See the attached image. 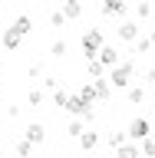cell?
<instances>
[{
    "label": "cell",
    "mask_w": 155,
    "mask_h": 158,
    "mask_svg": "<svg viewBox=\"0 0 155 158\" xmlns=\"http://www.w3.org/2000/svg\"><path fill=\"white\" fill-rule=\"evenodd\" d=\"M93 89H96V96H99V99H109V96H112L109 79H96V82H93Z\"/></svg>",
    "instance_id": "7c38bea8"
},
{
    "label": "cell",
    "mask_w": 155,
    "mask_h": 158,
    "mask_svg": "<svg viewBox=\"0 0 155 158\" xmlns=\"http://www.w3.org/2000/svg\"><path fill=\"white\" fill-rule=\"evenodd\" d=\"M79 96H83V99H86V102H89V106H96V89H93V82H89V86H83V89H79Z\"/></svg>",
    "instance_id": "ac0fdd59"
},
{
    "label": "cell",
    "mask_w": 155,
    "mask_h": 158,
    "mask_svg": "<svg viewBox=\"0 0 155 158\" xmlns=\"http://www.w3.org/2000/svg\"><path fill=\"white\" fill-rule=\"evenodd\" d=\"M50 23H53V27H63V23H66L63 10H53V13H50Z\"/></svg>",
    "instance_id": "cb8c5ba5"
},
{
    "label": "cell",
    "mask_w": 155,
    "mask_h": 158,
    "mask_svg": "<svg viewBox=\"0 0 155 158\" xmlns=\"http://www.w3.org/2000/svg\"><path fill=\"white\" fill-rule=\"evenodd\" d=\"M13 30H17V33H23V36H27L30 30H33V20H30L27 13H20V17L13 20Z\"/></svg>",
    "instance_id": "30bf717a"
},
{
    "label": "cell",
    "mask_w": 155,
    "mask_h": 158,
    "mask_svg": "<svg viewBox=\"0 0 155 158\" xmlns=\"http://www.w3.org/2000/svg\"><path fill=\"white\" fill-rule=\"evenodd\" d=\"M102 63H99V59H93V63H89V79H93V82H96V79H106V73H102Z\"/></svg>",
    "instance_id": "9a60e30c"
},
{
    "label": "cell",
    "mask_w": 155,
    "mask_h": 158,
    "mask_svg": "<svg viewBox=\"0 0 155 158\" xmlns=\"http://www.w3.org/2000/svg\"><path fill=\"white\" fill-rule=\"evenodd\" d=\"M132 76H136V66H132V63H119V66L109 73V86H116V89H129Z\"/></svg>",
    "instance_id": "7a4b0ae2"
},
{
    "label": "cell",
    "mask_w": 155,
    "mask_h": 158,
    "mask_svg": "<svg viewBox=\"0 0 155 158\" xmlns=\"http://www.w3.org/2000/svg\"><path fill=\"white\" fill-rule=\"evenodd\" d=\"M142 99H145V89L142 86H129V102H132V106H139Z\"/></svg>",
    "instance_id": "e0dca14e"
},
{
    "label": "cell",
    "mask_w": 155,
    "mask_h": 158,
    "mask_svg": "<svg viewBox=\"0 0 155 158\" xmlns=\"http://www.w3.org/2000/svg\"><path fill=\"white\" fill-rule=\"evenodd\" d=\"M109 145H112V148L119 152V148L126 145V132H109Z\"/></svg>",
    "instance_id": "d6986e66"
},
{
    "label": "cell",
    "mask_w": 155,
    "mask_h": 158,
    "mask_svg": "<svg viewBox=\"0 0 155 158\" xmlns=\"http://www.w3.org/2000/svg\"><path fill=\"white\" fill-rule=\"evenodd\" d=\"M20 40H23V33H17L13 27L3 30V46H7V49H17V46H20Z\"/></svg>",
    "instance_id": "ba28073f"
},
{
    "label": "cell",
    "mask_w": 155,
    "mask_h": 158,
    "mask_svg": "<svg viewBox=\"0 0 155 158\" xmlns=\"http://www.w3.org/2000/svg\"><path fill=\"white\" fill-rule=\"evenodd\" d=\"M50 53H53V56H66V43H63V40H56V43L50 46Z\"/></svg>",
    "instance_id": "d4e9b609"
},
{
    "label": "cell",
    "mask_w": 155,
    "mask_h": 158,
    "mask_svg": "<svg viewBox=\"0 0 155 158\" xmlns=\"http://www.w3.org/2000/svg\"><path fill=\"white\" fill-rule=\"evenodd\" d=\"M99 63H102V66H112V69H116L119 66V49L116 46H109V43H106V46H102V49H99Z\"/></svg>",
    "instance_id": "52a82bcc"
},
{
    "label": "cell",
    "mask_w": 155,
    "mask_h": 158,
    "mask_svg": "<svg viewBox=\"0 0 155 158\" xmlns=\"http://www.w3.org/2000/svg\"><path fill=\"white\" fill-rule=\"evenodd\" d=\"M23 138H27L30 145H43V142H46V128L40 125V122H30V125L23 128Z\"/></svg>",
    "instance_id": "5b68a950"
},
{
    "label": "cell",
    "mask_w": 155,
    "mask_h": 158,
    "mask_svg": "<svg viewBox=\"0 0 155 158\" xmlns=\"http://www.w3.org/2000/svg\"><path fill=\"white\" fill-rule=\"evenodd\" d=\"M66 132H69V138H79L83 132H86V125H83V118H73V122L66 125Z\"/></svg>",
    "instance_id": "2e32d148"
},
{
    "label": "cell",
    "mask_w": 155,
    "mask_h": 158,
    "mask_svg": "<svg viewBox=\"0 0 155 158\" xmlns=\"http://www.w3.org/2000/svg\"><path fill=\"white\" fill-rule=\"evenodd\" d=\"M30 152H33V145H30L27 138H20V142H17V155L20 158H30Z\"/></svg>",
    "instance_id": "7402d4cb"
},
{
    "label": "cell",
    "mask_w": 155,
    "mask_h": 158,
    "mask_svg": "<svg viewBox=\"0 0 155 158\" xmlns=\"http://www.w3.org/2000/svg\"><path fill=\"white\" fill-rule=\"evenodd\" d=\"M102 13H106V17H119V13H126V3L109 0V3H102Z\"/></svg>",
    "instance_id": "8fae6325"
},
{
    "label": "cell",
    "mask_w": 155,
    "mask_h": 158,
    "mask_svg": "<svg viewBox=\"0 0 155 158\" xmlns=\"http://www.w3.org/2000/svg\"><path fill=\"white\" fill-rule=\"evenodd\" d=\"M145 82H155V69H149V73H145Z\"/></svg>",
    "instance_id": "83f0119b"
},
{
    "label": "cell",
    "mask_w": 155,
    "mask_h": 158,
    "mask_svg": "<svg viewBox=\"0 0 155 158\" xmlns=\"http://www.w3.org/2000/svg\"><path fill=\"white\" fill-rule=\"evenodd\" d=\"M149 13H152V3H139L136 7V17H149Z\"/></svg>",
    "instance_id": "4316f807"
},
{
    "label": "cell",
    "mask_w": 155,
    "mask_h": 158,
    "mask_svg": "<svg viewBox=\"0 0 155 158\" xmlns=\"http://www.w3.org/2000/svg\"><path fill=\"white\" fill-rule=\"evenodd\" d=\"M79 13H83V3H76V0L63 3V17H79Z\"/></svg>",
    "instance_id": "5bb4252c"
},
{
    "label": "cell",
    "mask_w": 155,
    "mask_h": 158,
    "mask_svg": "<svg viewBox=\"0 0 155 158\" xmlns=\"http://www.w3.org/2000/svg\"><path fill=\"white\" fill-rule=\"evenodd\" d=\"M152 46H155V30L149 33V36H142V40H139V53H149Z\"/></svg>",
    "instance_id": "44dd1931"
},
{
    "label": "cell",
    "mask_w": 155,
    "mask_h": 158,
    "mask_svg": "<svg viewBox=\"0 0 155 158\" xmlns=\"http://www.w3.org/2000/svg\"><path fill=\"white\" fill-rule=\"evenodd\" d=\"M79 145L86 148V152H89V148H96V145H99V132H93V128H86V132L79 135Z\"/></svg>",
    "instance_id": "9c48e42d"
},
{
    "label": "cell",
    "mask_w": 155,
    "mask_h": 158,
    "mask_svg": "<svg viewBox=\"0 0 155 158\" xmlns=\"http://www.w3.org/2000/svg\"><path fill=\"white\" fill-rule=\"evenodd\" d=\"M142 155L155 158V138H145V142H142Z\"/></svg>",
    "instance_id": "603a6c76"
},
{
    "label": "cell",
    "mask_w": 155,
    "mask_h": 158,
    "mask_svg": "<svg viewBox=\"0 0 155 158\" xmlns=\"http://www.w3.org/2000/svg\"><path fill=\"white\" fill-rule=\"evenodd\" d=\"M129 138H136V142L152 138V122H149V118H132V122H129Z\"/></svg>",
    "instance_id": "277c9868"
},
{
    "label": "cell",
    "mask_w": 155,
    "mask_h": 158,
    "mask_svg": "<svg viewBox=\"0 0 155 158\" xmlns=\"http://www.w3.org/2000/svg\"><path fill=\"white\" fill-rule=\"evenodd\" d=\"M66 112H69L73 118H93V115H96V112H93V106H89V102H86L83 96H79V92H73V96H69Z\"/></svg>",
    "instance_id": "3957f363"
},
{
    "label": "cell",
    "mask_w": 155,
    "mask_h": 158,
    "mask_svg": "<svg viewBox=\"0 0 155 158\" xmlns=\"http://www.w3.org/2000/svg\"><path fill=\"white\" fill-rule=\"evenodd\" d=\"M139 155H142V148H139V145H129V142L116 152V158H139Z\"/></svg>",
    "instance_id": "4fadbf2b"
},
{
    "label": "cell",
    "mask_w": 155,
    "mask_h": 158,
    "mask_svg": "<svg viewBox=\"0 0 155 158\" xmlns=\"http://www.w3.org/2000/svg\"><path fill=\"white\" fill-rule=\"evenodd\" d=\"M79 46H83V53H86V56H89V63H93V59L99 56V49L106 46V43H102V27L86 30V36L79 40Z\"/></svg>",
    "instance_id": "6da1fadb"
},
{
    "label": "cell",
    "mask_w": 155,
    "mask_h": 158,
    "mask_svg": "<svg viewBox=\"0 0 155 158\" xmlns=\"http://www.w3.org/2000/svg\"><path fill=\"white\" fill-rule=\"evenodd\" d=\"M27 102H30V106H40V102H43V92H40V89L27 92Z\"/></svg>",
    "instance_id": "484cf974"
},
{
    "label": "cell",
    "mask_w": 155,
    "mask_h": 158,
    "mask_svg": "<svg viewBox=\"0 0 155 158\" xmlns=\"http://www.w3.org/2000/svg\"><path fill=\"white\" fill-rule=\"evenodd\" d=\"M53 106L66 109V106H69V92H63V89H56V92H53Z\"/></svg>",
    "instance_id": "ffe728a7"
},
{
    "label": "cell",
    "mask_w": 155,
    "mask_h": 158,
    "mask_svg": "<svg viewBox=\"0 0 155 158\" xmlns=\"http://www.w3.org/2000/svg\"><path fill=\"white\" fill-rule=\"evenodd\" d=\"M116 33H119V40H126V43H136V40H139V23H136V20H122Z\"/></svg>",
    "instance_id": "8992f818"
}]
</instances>
